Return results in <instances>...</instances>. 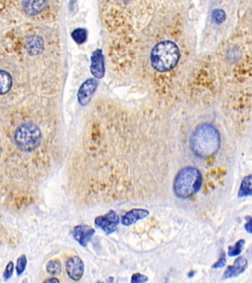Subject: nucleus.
<instances>
[{"label": "nucleus", "mask_w": 252, "mask_h": 283, "mask_svg": "<svg viewBox=\"0 0 252 283\" xmlns=\"http://www.w3.org/2000/svg\"><path fill=\"white\" fill-rule=\"evenodd\" d=\"M221 146V136L215 126L203 123L196 127L190 138V149L200 159L216 155Z\"/></svg>", "instance_id": "nucleus-1"}, {"label": "nucleus", "mask_w": 252, "mask_h": 283, "mask_svg": "<svg viewBox=\"0 0 252 283\" xmlns=\"http://www.w3.org/2000/svg\"><path fill=\"white\" fill-rule=\"evenodd\" d=\"M203 177L200 170L193 166H186L176 174L172 190L178 199H188L201 189Z\"/></svg>", "instance_id": "nucleus-2"}, {"label": "nucleus", "mask_w": 252, "mask_h": 283, "mask_svg": "<svg viewBox=\"0 0 252 283\" xmlns=\"http://www.w3.org/2000/svg\"><path fill=\"white\" fill-rule=\"evenodd\" d=\"M180 57L177 45L170 41L158 42L152 49L150 61L152 67L158 72H168L173 69Z\"/></svg>", "instance_id": "nucleus-3"}, {"label": "nucleus", "mask_w": 252, "mask_h": 283, "mask_svg": "<svg viewBox=\"0 0 252 283\" xmlns=\"http://www.w3.org/2000/svg\"><path fill=\"white\" fill-rule=\"evenodd\" d=\"M16 146L26 153L35 151L41 144L42 131L34 123H25L20 125L14 135Z\"/></svg>", "instance_id": "nucleus-4"}, {"label": "nucleus", "mask_w": 252, "mask_h": 283, "mask_svg": "<svg viewBox=\"0 0 252 283\" xmlns=\"http://www.w3.org/2000/svg\"><path fill=\"white\" fill-rule=\"evenodd\" d=\"M121 221L122 219L120 215L115 210H110L104 215L97 216L95 219V225L97 228L103 230L107 235H110L117 231Z\"/></svg>", "instance_id": "nucleus-5"}, {"label": "nucleus", "mask_w": 252, "mask_h": 283, "mask_svg": "<svg viewBox=\"0 0 252 283\" xmlns=\"http://www.w3.org/2000/svg\"><path fill=\"white\" fill-rule=\"evenodd\" d=\"M66 273L68 275V277L74 281V282H79L83 275H84V263L82 261V259L78 256H73L71 258H69L66 261Z\"/></svg>", "instance_id": "nucleus-6"}, {"label": "nucleus", "mask_w": 252, "mask_h": 283, "mask_svg": "<svg viewBox=\"0 0 252 283\" xmlns=\"http://www.w3.org/2000/svg\"><path fill=\"white\" fill-rule=\"evenodd\" d=\"M99 82L95 78L88 79L85 81L78 91V102L80 105L86 106L92 99L97 88H98Z\"/></svg>", "instance_id": "nucleus-7"}, {"label": "nucleus", "mask_w": 252, "mask_h": 283, "mask_svg": "<svg viewBox=\"0 0 252 283\" xmlns=\"http://www.w3.org/2000/svg\"><path fill=\"white\" fill-rule=\"evenodd\" d=\"M95 235V229L89 225L80 224L76 225L72 230V236L76 242L79 243L82 247H86L92 240Z\"/></svg>", "instance_id": "nucleus-8"}, {"label": "nucleus", "mask_w": 252, "mask_h": 283, "mask_svg": "<svg viewBox=\"0 0 252 283\" xmlns=\"http://www.w3.org/2000/svg\"><path fill=\"white\" fill-rule=\"evenodd\" d=\"M91 73L96 79H102L105 76V61L101 49H97L91 57Z\"/></svg>", "instance_id": "nucleus-9"}, {"label": "nucleus", "mask_w": 252, "mask_h": 283, "mask_svg": "<svg viewBox=\"0 0 252 283\" xmlns=\"http://www.w3.org/2000/svg\"><path fill=\"white\" fill-rule=\"evenodd\" d=\"M249 262L245 257H239L237 258V260L235 261L233 266H229L226 270V272L224 273V277L223 280H228V279H232V278H237L239 276H241L242 274H244L248 268Z\"/></svg>", "instance_id": "nucleus-10"}, {"label": "nucleus", "mask_w": 252, "mask_h": 283, "mask_svg": "<svg viewBox=\"0 0 252 283\" xmlns=\"http://www.w3.org/2000/svg\"><path fill=\"white\" fill-rule=\"evenodd\" d=\"M150 214L149 210L145 208H133L125 213L122 217V223L125 226H130L138 220L146 218Z\"/></svg>", "instance_id": "nucleus-11"}, {"label": "nucleus", "mask_w": 252, "mask_h": 283, "mask_svg": "<svg viewBox=\"0 0 252 283\" xmlns=\"http://www.w3.org/2000/svg\"><path fill=\"white\" fill-rule=\"evenodd\" d=\"M45 5V0H23V9L26 14L35 16L41 13Z\"/></svg>", "instance_id": "nucleus-12"}, {"label": "nucleus", "mask_w": 252, "mask_h": 283, "mask_svg": "<svg viewBox=\"0 0 252 283\" xmlns=\"http://www.w3.org/2000/svg\"><path fill=\"white\" fill-rule=\"evenodd\" d=\"M26 49L32 55H39L43 50V41L39 36H32L26 41Z\"/></svg>", "instance_id": "nucleus-13"}, {"label": "nucleus", "mask_w": 252, "mask_h": 283, "mask_svg": "<svg viewBox=\"0 0 252 283\" xmlns=\"http://www.w3.org/2000/svg\"><path fill=\"white\" fill-rule=\"evenodd\" d=\"M239 198H247L252 196V174H249L242 180L239 192Z\"/></svg>", "instance_id": "nucleus-14"}, {"label": "nucleus", "mask_w": 252, "mask_h": 283, "mask_svg": "<svg viewBox=\"0 0 252 283\" xmlns=\"http://www.w3.org/2000/svg\"><path fill=\"white\" fill-rule=\"evenodd\" d=\"M0 84H1V94H5L11 90L12 77L5 70L0 71Z\"/></svg>", "instance_id": "nucleus-15"}, {"label": "nucleus", "mask_w": 252, "mask_h": 283, "mask_svg": "<svg viewBox=\"0 0 252 283\" xmlns=\"http://www.w3.org/2000/svg\"><path fill=\"white\" fill-rule=\"evenodd\" d=\"M62 266L58 260H51L46 265V272L50 276H58L61 273Z\"/></svg>", "instance_id": "nucleus-16"}, {"label": "nucleus", "mask_w": 252, "mask_h": 283, "mask_svg": "<svg viewBox=\"0 0 252 283\" xmlns=\"http://www.w3.org/2000/svg\"><path fill=\"white\" fill-rule=\"evenodd\" d=\"M245 244H246V240L241 239L236 244H234L233 246H230L229 250H228L229 257H238V256H240L242 254L244 248H245Z\"/></svg>", "instance_id": "nucleus-17"}, {"label": "nucleus", "mask_w": 252, "mask_h": 283, "mask_svg": "<svg viewBox=\"0 0 252 283\" xmlns=\"http://www.w3.org/2000/svg\"><path fill=\"white\" fill-rule=\"evenodd\" d=\"M26 268H27V257L25 255H22L17 260V264H16V273H17V275L21 276L22 274H24Z\"/></svg>", "instance_id": "nucleus-18"}, {"label": "nucleus", "mask_w": 252, "mask_h": 283, "mask_svg": "<svg viewBox=\"0 0 252 283\" xmlns=\"http://www.w3.org/2000/svg\"><path fill=\"white\" fill-rule=\"evenodd\" d=\"M72 38L77 43H83L87 40V33L84 29H77L72 33Z\"/></svg>", "instance_id": "nucleus-19"}, {"label": "nucleus", "mask_w": 252, "mask_h": 283, "mask_svg": "<svg viewBox=\"0 0 252 283\" xmlns=\"http://www.w3.org/2000/svg\"><path fill=\"white\" fill-rule=\"evenodd\" d=\"M13 272H14V264L13 262H9L5 268V271H4V274H3V279L4 281H9L13 275Z\"/></svg>", "instance_id": "nucleus-20"}, {"label": "nucleus", "mask_w": 252, "mask_h": 283, "mask_svg": "<svg viewBox=\"0 0 252 283\" xmlns=\"http://www.w3.org/2000/svg\"><path fill=\"white\" fill-rule=\"evenodd\" d=\"M213 20L216 22V23H218V24H220V23H222L225 19H226V14L224 13V11L223 10H215L214 12H213Z\"/></svg>", "instance_id": "nucleus-21"}, {"label": "nucleus", "mask_w": 252, "mask_h": 283, "mask_svg": "<svg viewBox=\"0 0 252 283\" xmlns=\"http://www.w3.org/2000/svg\"><path fill=\"white\" fill-rule=\"evenodd\" d=\"M226 263H227V260H226V254H225V252H222L221 253V256H220V258H219V260L212 266V268L213 269H222V268H224L225 266H226Z\"/></svg>", "instance_id": "nucleus-22"}, {"label": "nucleus", "mask_w": 252, "mask_h": 283, "mask_svg": "<svg viewBox=\"0 0 252 283\" xmlns=\"http://www.w3.org/2000/svg\"><path fill=\"white\" fill-rule=\"evenodd\" d=\"M148 281H149V279L147 277H145L144 275H141V274H134L131 277V283H147Z\"/></svg>", "instance_id": "nucleus-23"}, {"label": "nucleus", "mask_w": 252, "mask_h": 283, "mask_svg": "<svg viewBox=\"0 0 252 283\" xmlns=\"http://www.w3.org/2000/svg\"><path fill=\"white\" fill-rule=\"evenodd\" d=\"M246 223H245V229L248 233L250 234H252V216L249 215V216H246Z\"/></svg>", "instance_id": "nucleus-24"}, {"label": "nucleus", "mask_w": 252, "mask_h": 283, "mask_svg": "<svg viewBox=\"0 0 252 283\" xmlns=\"http://www.w3.org/2000/svg\"><path fill=\"white\" fill-rule=\"evenodd\" d=\"M44 283H59V281L56 278H50V279H46Z\"/></svg>", "instance_id": "nucleus-25"}]
</instances>
